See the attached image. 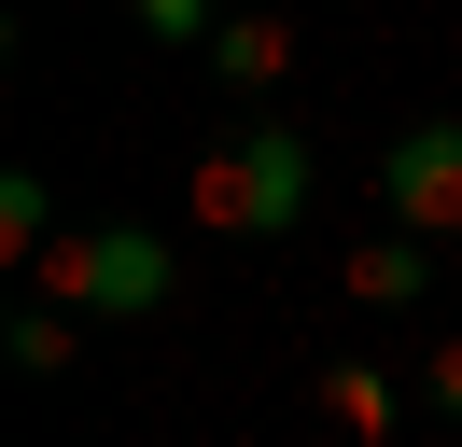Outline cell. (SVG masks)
I'll use <instances>...</instances> for the list:
<instances>
[{
	"instance_id": "9c48e42d",
	"label": "cell",
	"mask_w": 462,
	"mask_h": 447,
	"mask_svg": "<svg viewBox=\"0 0 462 447\" xmlns=\"http://www.w3.org/2000/svg\"><path fill=\"white\" fill-rule=\"evenodd\" d=\"M126 28H141L154 56H197L210 28H225V0H126Z\"/></svg>"
},
{
	"instance_id": "5b68a950",
	"label": "cell",
	"mask_w": 462,
	"mask_h": 447,
	"mask_svg": "<svg viewBox=\"0 0 462 447\" xmlns=\"http://www.w3.org/2000/svg\"><path fill=\"white\" fill-rule=\"evenodd\" d=\"M420 294H434V238L378 224V238L350 251V307H420Z\"/></svg>"
},
{
	"instance_id": "8992f818",
	"label": "cell",
	"mask_w": 462,
	"mask_h": 447,
	"mask_svg": "<svg viewBox=\"0 0 462 447\" xmlns=\"http://www.w3.org/2000/svg\"><path fill=\"white\" fill-rule=\"evenodd\" d=\"M210 70H225L238 98H266V84L294 70V14H225V28H210Z\"/></svg>"
},
{
	"instance_id": "7a4b0ae2",
	"label": "cell",
	"mask_w": 462,
	"mask_h": 447,
	"mask_svg": "<svg viewBox=\"0 0 462 447\" xmlns=\"http://www.w3.org/2000/svg\"><path fill=\"white\" fill-rule=\"evenodd\" d=\"M169 238H154V224H70L57 251H42V294L57 307H85V322H154V307H169Z\"/></svg>"
},
{
	"instance_id": "30bf717a",
	"label": "cell",
	"mask_w": 462,
	"mask_h": 447,
	"mask_svg": "<svg viewBox=\"0 0 462 447\" xmlns=\"http://www.w3.org/2000/svg\"><path fill=\"white\" fill-rule=\"evenodd\" d=\"M420 406L462 419V335H434V350H420Z\"/></svg>"
},
{
	"instance_id": "3957f363",
	"label": "cell",
	"mask_w": 462,
	"mask_h": 447,
	"mask_svg": "<svg viewBox=\"0 0 462 447\" xmlns=\"http://www.w3.org/2000/svg\"><path fill=\"white\" fill-rule=\"evenodd\" d=\"M378 210H393L406 238H434V251L462 238V112H420V126L378 154Z\"/></svg>"
},
{
	"instance_id": "ba28073f",
	"label": "cell",
	"mask_w": 462,
	"mask_h": 447,
	"mask_svg": "<svg viewBox=\"0 0 462 447\" xmlns=\"http://www.w3.org/2000/svg\"><path fill=\"white\" fill-rule=\"evenodd\" d=\"M57 238H70V224H57V196H42V168H14V182H0V251H29V266H42Z\"/></svg>"
},
{
	"instance_id": "52a82bcc",
	"label": "cell",
	"mask_w": 462,
	"mask_h": 447,
	"mask_svg": "<svg viewBox=\"0 0 462 447\" xmlns=\"http://www.w3.org/2000/svg\"><path fill=\"white\" fill-rule=\"evenodd\" d=\"M0 350H14V378H57L70 350H85V307H57V294H29L14 322H0Z\"/></svg>"
},
{
	"instance_id": "6da1fadb",
	"label": "cell",
	"mask_w": 462,
	"mask_h": 447,
	"mask_svg": "<svg viewBox=\"0 0 462 447\" xmlns=\"http://www.w3.org/2000/svg\"><path fill=\"white\" fill-rule=\"evenodd\" d=\"M197 224L210 238H294V224H309V126L238 112V126L197 154Z\"/></svg>"
},
{
	"instance_id": "277c9868",
	"label": "cell",
	"mask_w": 462,
	"mask_h": 447,
	"mask_svg": "<svg viewBox=\"0 0 462 447\" xmlns=\"http://www.w3.org/2000/svg\"><path fill=\"white\" fill-rule=\"evenodd\" d=\"M309 391H322V419H337L350 447H378V433H393V406H406V391H393V363H365V350H337Z\"/></svg>"
}]
</instances>
